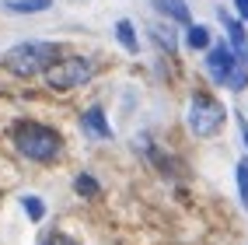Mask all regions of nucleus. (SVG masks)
Segmentation results:
<instances>
[{
	"instance_id": "obj_17",
	"label": "nucleus",
	"mask_w": 248,
	"mask_h": 245,
	"mask_svg": "<svg viewBox=\"0 0 248 245\" xmlns=\"http://www.w3.org/2000/svg\"><path fill=\"white\" fill-rule=\"evenodd\" d=\"M234 7H238V18L248 21V0H234Z\"/></svg>"
},
{
	"instance_id": "obj_9",
	"label": "nucleus",
	"mask_w": 248,
	"mask_h": 245,
	"mask_svg": "<svg viewBox=\"0 0 248 245\" xmlns=\"http://www.w3.org/2000/svg\"><path fill=\"white\" fill-rule=\"evenodd\" d=\"M53 0H4V11L11 14H35V11H46Z\"/></svg>"
},
{
	"instance_id": "obj_4",
	"label": "nucleus",
	"mask_w": 248,
	"mask_h": 245,
	"mask_svg": "<svg viewBox=\"0 0 248 245\" xmlns=\"http://www.w3.org/2000/svg\"><path fill=\"white\" fill-rule=\"evenodd\" d=\"M224 119H227V112H224V105L217 102V98L196 95L189 102V130L196 137H213L224 126Z\"/></svg>"
},
{
	"instance_id": "obj_1",
	"label": "nucleus",
	"mask_w": 248,
	"mask_h": 245,
	"mask_svg": "<svg viewBox=\"0 0 248 245\" xmlns=\"http://www.w3.org/2000/svg\"><path fill=\"white\" fill-rule=\"evenodd\" d=\"M56 60H60L56 42H21V46L7 49L4 67L11 74H18V77H35V74H46Z\"/></svg>"
},
{
	"instance_id": "obj_10",
	"label": "nucleus",
	"mask_w": 248,
	"mask_h": 245,
	"mask_svg": "<svg viewBox=\"0 0 248 245\" xmlns=\"http://www.w3.org/2000/svg\"><path fill=\"white\" fill-rule=\"evenodd\" d=\"M186 42H189V49H206L210 46V28L206 25H189Z\"/></svg>"
},
{
	"instance_id": "obj_3",
	"label": "nucleus",
	"mask_w": 248,
	"mask_h": 245,
	"mask_svg": "<svg viewBox=\"0 0 248 245\" xmlns=\"http://www.w3.org/2000/svg\"><path fill=\"white\" fill-rule=\"evenodd\" d=\"M94 77V63L84 56H60L53 67L46 70V81L53 91H67V88H80Z\"/></svg>"
},
{
	"instance_id": "obj_13",
	"label": "nucleus",
	"mask_w": 248,
	"mask_h": 245,
	"mask_svg": "<svg viewBox=\"0 0 248 245\" xmlns=\"http://www.w3.org/2000/svg\"><path fill=\"white\" fill-rule=\"evenodd\" d=\"M238 193H241V200L248 207V158L238 161Z\"/></svg>"
},
{
	"instance_id": "obj_5",
	"label": "nucleus",
	"mask_w": 248,
	"mask_h": 245,
	"mask_svg": "<svg viewBox=\"0 0 248 245\" xmlns=\"http://www.w3.org/2000/svg\"><path fill=\"white\" fill-rule=\"evenodd\" d=\"M238 53H234V46H213L210 49V56H206V70H210V77L217 81V84H227V77H231V70L238 67Z\"/></svg>"
},
{
	"instance_id": "obj_11",
	"label": "nucleus",
	"mask_w": 248,
	"mask_h": 245,
	"mask_svg": "<svg viewBox=\"0 0 248 245\" xmlns=\"http://www.w3.org/2000/svg\"><path fill=\"white\" fill-rule=\"evenodd\" d=\"M21 207H25V214H28L31 221H42V217H46V203L39 200V196H25Z\"/></svg>"
},
{
	"instance_id": "obj_12",
	"label": "nucleus",
	"mask_w": 248,
	"mask_h": 245,
	"mask_svg": "<svg viewBox=\"0 0 248 245\" xmlns=\"http://www.w3.org/2000/svg\"><path fill=\"white\" fill-rule=\"evenodd\" d=\"M245 84H248V67H245V63H238V67L231 70V77H227V84H224V88H231V91H241Z\"/></svg>"
},
{
	"instance_id": "obj_2",
	"label": "nucleus",
	"mask_w": 248,
	"mask_h": 245,
	"mask_svg": "<svg viewBox=\"0 0 248 245\" xmlns=\"http://www.w3.org/2000/svg\"><path fill=\"white\" fill-rule=\"evenodd\" d=\"M14 147L28 158V161H53L60 154V133L53 126H42V123H18L14 126Z\"/></svg>"
},
{
	"instance_id": "obj_18",
	"label": "nucleus",
	"mask_w": 248,
	"mask_h": 245,
	"mask_svg": "<svg viewBox=\"0 0 248 245\" xmlns=\"http://www.w3.org/2000/svg\"><path fill=\"white\" fill-rule=\"evenodd\" d=\"M245 144H248V133H245Z\"/></svg>"
},
{
	"instance_id": "obj_8",
	"label": "nucleus",
	"mask_w": 248,
	"mask_h": 245,
	"mask_svg": "<svg viewBox=\"0 0 248 245\" xmlns=\"http://www.w3.org/2000/svg\"><path fill=\"white\" fill-rule=\"evenodd\" d=\"M115 39H119V46L126 49V53H137V49H140V42H137V28H133V21H129V18L115 21Z\"/></svg>"
},
{
	"instance_id": "obj_14",
	"label": "nucleus",
	"mask_w": 248,
	"mask_h": 245,
	"mask_svg": "<svg viewBox=\"0 0 248 245\" xmlns=\"http://www.w3.org/2000/svg\"><path fill=\"white\" fill-rule=\"evenodd\" d=\"M74 189H77V193H80V196H84V200H88V196H94V193H98V182H94L91 175H77Z\"/></svg>"
},
{
	"instance_id": "obj_16",
	"label": "nucleus",
	"mask_w": 248,
	"mask_h": 245,
	"mask_svg": "<svg viewBox=\"0 0 248 245\" xmlns=\"http://www.w3.org/2000/svg\"><path fill=\"white\" fill-rule=\"evenodd\" d=\"M42 245H77V242H74V235H63V231H49V235L42 238Z\"/></svg>"
},
{
	"instance_id": "obj_15",
	"label": "nucleus",
	"mask_w": 248,
	"mask_h": 245,
	"mask_svg": "<svg viewBox=\"0 0 248 245\" xmlns=\"http://www.w3.org/2000/svg\"><path fill=\"white\" fill-rule=\"evenodd\" d=\"M154 35H157V42H161L164 49H171V53H175V46H178V39H175L171 32L164 28V25H154Z\"/></svg>"
},
{
	"instance_id": "obj_6",
	"label": "nucleus",
	"mask_w": 248,
	"mask_h": 245,
	"mask_svg": "<svg viewBox=\"0 0 248 245\" xmlns=\"http://www.w3.org/2000/svg\"><path fill=\"white\" fill-rule=\"evenodd\" d=\"M80 126H84V133H91V137H98V140H108L112 137V130H108V123H105V112L102 109H88L84 116H80Z\"/></svg>"
},
{
	"instance_id": "obj_7",
	"label": "nucleus",
	"mask_w": 248,
	"mask_h": 245,
	"mask_svg": "<svg viewBox=\"0 0 248 245\" xmlns=\"http://www.w3.org/2000/svg\"><path fill=\"white\" fill-rule=\"evenodd\" d=\"M154 7L164 14V18L178 21V25H192V14H189V4H186V0H154Z\"/></svg>"
}]
</instances>
